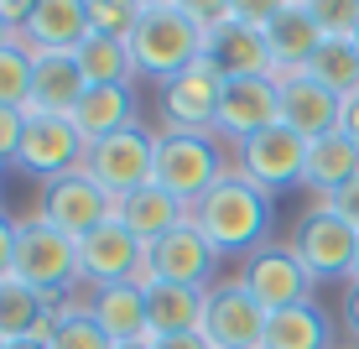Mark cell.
I'll use <instances>...</instances> for the list:
<instances>
[{
  "label": "cell",
  "instance_id": "cell-35",
  "mask_svg": "<svg viewBox=\"0 0 359 349\" xmlns=\"http://www.w3.org/2000/svg\"><path fill=\"white\" fill-rule=\"evenodd\" d=\"M21 131H27V110H0V172L16 162V152H21Z\"/></svg>",
  "mask_w": 359,
  "mask_h": 349
},
{
  "label": "cell",
  "instance_id": "cell-12",
  "mask_svg": "<svg viewBox=\"0 0 359 349\" xmlns=\"http://www.w3.org/2000/svg\"><path fill=\"white\" fill-rule=\"evenodd\" d=\"M219 99H224V79L208 63H193L156 84V110H162V131H214Z\"/></svg>",
  "mask_w": 359,
  "mask_h": 349
},
{
  "label": "cell",
  "instance_id": "cell-13",
  "mask_svg": "<svg viewBox=\"0 0 359 349\" xmlns=\"http://www.w3.org/2000/svg\"><path fill=\"white\" fill-rule=\"evenodd\" d=\"M281 120V89L276 79H224V99H219V120H214V136L229 146L250 141V136L271 131Z\"/></svg>",
  "mask_w": 359,
  "mask_h": 349
},
{
  "label": "cell",
  "instance_id": "cell-20",
  "mask_svg": "<svg viewBox=\"0 0 359 349\" xmlns=\"http://www.w3.org/2000/svg\"><path fill=\"white\" fill-rule=\"evenodd\" d=\"M73 126H79L83 141H104V136H120L130 126H141V99H135V84H99L79 99L73 110Z\"/></svg>",
  "mask_w": 359,
  "mask_h": 349
},
{
  "label": "cell",
  "instance_id": "cell-28",
  "mask_svg": "<svg viewBox=\"0 0 359 349\" xmlns=\"http://www.w3.org/2000/svg\"><path fill=\"white\" fill-rule=\"evenodd\" d=\"M79 68L83 79H89V89H99V84H135L141 73H135V58H130V42L126 37H104V32H89L79 42Z\"/></svg>",
  "mask_w": 359,
  "mask_h": 349
},
{
  "label": "cell",
  "instance_id": "cell-25",
  "mask_svg": "<svg viewBox=\"0 0 359 349\" xmlns=\"http://www.w3.org/2000/svg\"><path fill=\"white\" fill-rule=\"evenodd\" d=\"M53 318H57V303L47 292L27 287L21 277H0V334L6 339H36V334L47 339Z\"/></svg>",
  "mask_w": 359,
  "mask_h": 349
},
{
  "label": "cell",
  "instance_id": "cell-47",
  "mask_svg": "<svg viewBox=\"0 0 359 349\" xmlns=\"http://www.w3.org/2000/svg\"><path fill=\"white\" fill-rule=\"evenodd\" d=\"M0 349H11V339H6V334H0Z\"/></svg>",
  "mask_w": 359,
  "mask_h": 349
},
{
  "label": "cell",
  "instance_id": "cell-37",
  "mask_svg": "<svg viewBox=\"0 0 359 349\" xmlns=\"http://www.w3.org/2000/svg\"><path fill=\"white\" fill-rule=\"evenodd\" d=\"M177 11H188L198 27H219V21H229V0H177Z\"/></svg>",
  "mask_w": 359,
  "mask_h": 349
},
{
  "label": "cell",
  "instance_id": "cell-22",
  "mask_svg": "<svg viewBox=\"0 0 359 349\" xmlns=\"http://www.w3.org/2000/svg\"><path fill=\"white\" fill-rule=\"evenodd\" d=\"M115 219L126 224L141 245H156L162 235H172L182 219H188V204H182V198H172L162 183H146V188L115 198Z\"/></svg>",
  "mask_w": 359,
  "mask_h": 349
},
{
  "label": "cell",
  "instance_id": "cell-39",
  "mask_svg": "<svg viewBox=\"0 0 359 349\" xmlns=\"http://www.w3.org/2000/svg\"><path fill=\"white\" fill-rule=\"evenodd\" d=\"M36 6H42V0H0V21H6V27L21 37V27L32 21V11H36Z\"/></svg>",
  "mask_w": 359,
  "mask_h": 349
},
{
  "label": "cell",
  "instance_id": "cell-19",
  "mask_svg": "<svg viewBox=\"0 0 359 349\" xmlns=\"http://www.w3.org/2000/svg\"><path fill=\"white\" fill-rule=\"evenodd\" d=\"M83 94H89V79H83L79 58L73 53H36L27 115H73Z\"/></svg>",
  "mask_w": 359,
  "mask_h": 349
},
{
  "label": "cell",
  "instance_id": "cell-2",
  "mask_svg": "<svg viewBox=\"0 0 359 349\" xmlns=\"http://www.w3.org/2000/svg\"><path fill=\"white\" fill-rule=\"evenodd\" d=\"M229 162H234V152L214 131H156L151 183H162L172 198H182V204L193 209L198 198L229 172Z\"/></svg>",
  "mask_w": 359,
  "mask_h": 349
},
{
  "label": "cell",
  "instance_id": "cell-36",
  "mask_svg": "<svg viewBox=\"0 0 359 349\" xmlns=\"http://www.w3.org/2000/svg\"><path fill=\"white\" fill-rule=\"evenodd\" d=\"M16 240H21V219L0 209V277H16Z\"/></svg>",
  "mask_w": 359,
  "mask_h": 349
},
{
  "label": "cell",
  "instance_id": "cell-27",
  "mask_svg": "<svg viewBox=\"0 0 359 349\" xmlns=\"http://www.w3.org/2000/svg\"><path fill=\"white\" fill-rule=\"evenodd\" d=\"M261 349H333V323H328L323 308L307 297V303H297V308L266 313Z\"/></svg>",
  "mask_w": 359,
  "mask_h": 349
},
{
  "label": "cell",
  "instance_id": "cell-16",
  "mask_svg": "<svg viewBox=\"0 0 359 349\" xmlns=\"http://www.w3.org/2000/svg\"><path fill=\"white\" fill-rule=\"evenodd\" d=\"M151 251V245H141L135 235L109 214L99 230H89L79 240V266H83V292H94V287H109V282H130V271L141 266V256Z\"/></svg>",
  "mask_w": 359,
  "mask_h": 349
},
{
  "label": "cell",
  "instance_id": "cell-4",
  "mask_svg": "<svg viewBox=\"0 0 359 349\" xmlns=\"http://www.w3.org/2000/svg\"><path fill=\"white\" fill-rule=\"evenodd\" d=\"M16 277L47 292L53 303H73V292L83 287L79 266V240L63 230H53L47 219H21V240H16Z\"/></svg>",
  "mask_w": 359,
  "mask_h": 349
},
{
  "label": "cell",
  "instance_id": "cell-33",
  "mask_svg": "<svg viewBox=\"0 0 359 349\" xmlns=\"http://www.w3.org/2000/svg\"><path fill=\"white\" fill-rule=\"evenodd\" d=\"M307 11L323 27V37H354L359 32V0H307Z\"/></svg>",
  "mask_w": 359,
  "mask_h": 349
},
{
  "label": "cell",
  "instance_id": "cell-46",
  "mask_svg": "<svg viewBox=\"0 0 359 349\" xmlns=\"http://www.w3.org/2000/svg\"><path fill=\"white\" fill-rule=\"evenodd\" d=\"M349 282H359V251H354V266H349Z\"/></svg>",
  "mask_w": 359,
  "mask_h": 349
},
{
  "label": "cell",
  "instance_id": "cell-5",
  "mask_svg": "<svg viewBox=\"0 0 359 349\" xmlns=\"http://www.w3.org/2000/svg\"><path fill=\"white\" fill-rule=\"evenodd\" d=\"M292 256L307 266V277L313 282H349V266H354V251H359V230L349 219H339L328 204H307L302 214H297L292 235H287Z\"/></svg>",
  "mask_w": 359,
  "mask_h": 349
},
{
  "label": "cell",
  "instance_id": "cell-10",
  "mask_svg": "<svg viewBox=\"0 0 359 349\" xmlns=\"http://www.w3.org/2000/svg\"><path fill=\"white\" fill-rule=\"evenodd\" d=\"M89 162V141L79 136L73 115H27V131H21V152L16 167L32 172V178H63V172H79Z\"/></svg>",
  "mask_w": 359,
  "mask_h": 349
},
{
  "label": "cell",
  "instance_id": "cell-24",
  "mask_svg": "<svg viewBox=\"0 0 359 349\" xmlns=\"http://www.w3.org/2000/svg\"><path fill=\"white\" fill-rule=\"evenodd\" d=\"M318 42H323V27L313 21L307 0H287V11L266 27V47H271V58H276V73L307 68V58L318 53Z\"/></svg>",
  "mask_w": 359,
  "mask_h": 349
},
{
  "label": "cell",
  "instance_id": "cell-31",
  "mask_svg": "<svg viewBox=\"0 0 359 349\" xmlns=\"http://www.w3.org/2000/svg\"><path fill=\"white\" fill-rule=\"evenodd\" d=\"M32 68H36V53L21 42V37L0 47V110H27V99H32Z\"/></svg>",
  "mask_w": 359,
  "mask_h": 349
},
{
  "label": "cell",
  "instance_id": "cell-21",
  "mask_svg": "<svg viewBox=\"0 0 359 349\" xmlns=\"http://www.w3.org/2000/svg\"><path fill=\"white\" fill-rule=\"evenodd\" d=\"M89 6L83 0H42L32 11V21L21 27V42L32 53H79V42L89 37Z\"/></svg>",
  "mask_w": 359,
  "mask_h": 349
},
{
  "label": "cell",
  "instance_id": "cell-17",
  "mask_svg": "<svg viewBox=\"0 0 359 349\" xmlns=\"http://www.w3.org/2000/svg\"><path fill=\"white\" fill-rule=\"evenodd\" d=\"M276 89H281V126H292L302 141H318V136L339 131L344 99L333 94V89H323L307 68L276 73Z\"/></svg>",
  "mask_w": 359,
  "mask_h": 349
},
{
  "label": "cell",
  "instance_id": "cell-30",
  "mask_svg": "<svg viewBox=\"0 0 359 349\" xmlns=\"http://www.w3.org/2000/svg\"><path fill=\"white\" fill-rule=\"evenodd\" d=\"M47 344L53 349H115L109 334L89 318L83 303H57V318H53V329H47Z\"/></svg>",
  "mask_w": 359,
  "mask_h": 349
},
{
  "label": "cell",
  "instance_id": "cell-7",
  "mask_svg": "<svg viewBox=\"0 0 359 349\" xmlns=\"http://www.w3.org/2000/svg\"><path fill=\"white\" fill-rule=\"evenodd\" d=\"M151 167H156V131H146V126H130L120 136L94 141L89 162H83V172H89L109 198H126L135 188H146V183H151Z\"/></svg>",
  "mask_w": 359,
  "mask_h": 349
},
{
  "label": "cell",
  "instance_id": "cell-32",
  "mask_svg": "<svg viewBox=\"0 0 359 349\" xmlns=\"http://www.w3.org/2000/svg\"><path fill=\"white\" fill-rule=\"evenodd\" d=\"M83 6H89V27L104 37H130L135 21H141L135 0H83Z\"/></svg>",
  "mask_w": 359,
  "mask_h": 349
},
{
  "label": "cell",
  "instance_id": "cell-9",
  "mask_svg": "<svg viewBox=\"0 0 359 349\" xmlns=\"http://www.w3.org/2000/svg\"><path fill=\"white\" fill-rule=\"evenodd\" d=\"M203 339L214 349H261L266 308L245 292L240 277H219L203 297Z\"/></svg>",
  "mask_w": 359,
  "mask_h": 349
},
{
  "label": "cell",
  "instance_id": "cell-44",
  "mask_svg": "<svg viewBox=\"0 0 359 349\" xmlns=\"http://www.w3.org/2000/svg\"><path fill=\"white\" fill-rule=\"evenodd\" d=\"M141 11H162V6H177V0H135Z\"/></svg>",
  "mask_w": 359,
  "mask_h": 349
},
{
  "label": "cell",
  "instance_id": "cell-11",
  "mask_svg": "<svg viewBox=\"0 0 359 349\" xmlns=\"http://www.w3.org/2000/svg\"><path fill=\"white\" fill-rule=\"evenodd\" d=\"M234 277L245 282V292H250L266 313H281V308H297V303L313 297V277H307V266L292 256V245H261L255 256L240 261Z\"/></svg>",
  "mask_w": 359,
  "mask_h": 349
},
{
  "label": "cell",
  "instance_id": "cell-42",
  "mask_svg": "<svg viewBox=\"0 0 359 349\" xmlns=\"http://www.w3.org/2000/svg\"><path fill=\"white\" fill-rule=\"evenodd\" d=\"M339 131L349 136V141L359 146V94L354 99H344V115H339Z\"/></svg>",
  "mask_w": 359,
  "mask_h": 349
},
{
  "label": "cell",
  "instance_id": "cell-23",
  "mask_svg": "<svg viewBox=\"0 0 359 349\" xmlns=\"http://www.w3.org/2000/svg\"><path fill=\"white\" fill-rule=\"evenodd\" d=\"M359 178V146L349 141L344 131H328L318 141H307V172H302V188L328 198L339 188H349Z\"/></svg>",
  "mask_w": 359,
  "mask_h": 349
},
{
  "label": "cell",
  "instance_id": "cell-6",
  "mask_svg": "<svg viewBox=\"0 0 359 349\" xmlns=\"http://www.w3.org/2000/svg\"><path fill=\"white\" fill-rule=\"evenodd\" d=\"M234 167H240L261 193L276 198L281 188H302L307 141H302L292 126H281V120H276L271 131H261V136H250V141L234 146Z\"/></svg>",
  "mask_w": 359,
  "mask_h": 349
},
{
  "label": "cell",
  "instance_id": "cell-1",
  "mask_svg": "<svg viewBox=\"0 0 359 349\" xmlns=\"http://www.w3.org/2000/svg\"><path fill=\"white\" fill-rule=\"evenodd\" d=\"M188 219L203 230V240L219 251V261L255 256L261 245H271V193H261L234 162L224 178L188 209Z\"/></svg>",
  "mask_w": 359,
  "mask_h": 349
},
{
  "label": "cell",
  "instance_id": "cell-15",
  "mask_svg": "<svg viewBox=\"0 0 359 349\" xmlns=\"http://www.w3.org/2000/svg\"><path fill=\"white\" fill-rule=\"evenodd\" d=\"M151 266L156 277L172 282V287H198V292H208V287L219 282V251L203 240V230H198L193 219H182L172 235H162V240L151 245Z\"/></svg>",
  "mask_w": 359,
  "mask_h": 349
},
{
  "label": "cell",
  "instance_id": "cell-18",
  "mask_svg": "<svg viewBox=\"0 0 359 349\" xmlns=\"http://www.w3.org/2000/svg\"><path fill=\"white\" fill-rule=\"evenodd\" d=\"M83 308H89V318L109 334L115 349H130V344L151 339V329H146V292L130 287V282H109V287L83 292Z\"/></svg>",
  "mask_w": 359,
  "mask_h": 349
},
{
  "label": "cell",
  "instance_id": "cell-3",
  "mask_svg": "<svg viewBox=\"0 0 359 349\" xmlns=\"http://www.w3.org/2000/svg\"><path fill=\"white\" fill-rule=\"evenodd\" d=\"M130 42V58H135V73L151 84H167L172 73L203 63V27L177 6H162V11H141L135 32L126 37Z\"/></svg>",
  "mask_w": 359,
  "mask_h": 349
},
{
  "label": "cell",
  "instance_id": "cell-48",
  "mask_svg": "<svg viewBox=\"0 0 359 349\" xmlns=\"http://www.w3.org/2000/svg\"><path fill=\"white\" fill-rule=\"evenodd\" d=\"M130 349H146V339H141V344H130Z\"/></svg>",
  "mask_w": 359,
  "mask_h": 349
},
{
  "label": "cell",
  "instance_id": "cell-49",
  "mask_svg": "<svg viewBox=\"0 0 359 349\" xmlns=\"http://www.w3.org/2000/svg\"><path fill=\"white\" fill-rule=\"evenodd\" d=\"M354 37H359V32H354Z\"/></svg>",
  "mask_w": 359,
  "mask_h": 349
},
{
  "label": "cell",
  "instance_id": "cell-14",
  "mask_svg": "<svg viewBox=\"0 0 359 349\" xmlns=\"http://www.w3.org/2000/svg\"><path fill=\"white\" fill-rule=\"evenodd\" d=\"M203 63L219 79H276V58L266 47V32L245 27L234 16L203 32Z\"/></svg>",
  "mask_w": 359,
  "mask_h": 349
},
{
  "label": "cell",
  "instance_id": "cell-43",
  "mask_svg": "<svg viewBox=\"0 0 359 349\" xmlns=\"http://www.w3.org/2000/svg\"><path fill=\"white\" fill-rule=\"evenodd\" d=\"M11 349H53V344H47L42 334H36V339H11Z\"/></svg>",
  "mask_w": 359,
  "mask_h": 349
},
{
  "label": "cell",
  "instance_id": "cell-38",
  "mask_svg": "<svg viewBox=\"0 0 359 349\" xmlns=\"http://www.w3.org/2000/svg\"><path fill=\"white\" fill-rule=\"evenodd\" d=\"M318 204H328L339 219H349L354 230H359V178L349 183V188H339V193H328V198H318Z\"/></svg>",
  "mask_w": 359,
  "mask_h": 349
},
{
  "label": "cell",
  "instance_id": "cell-34",
  "mask_svg": "<svg viewBox=\"0 0 359 349\" xmlns=\"http://www.w3.org/2000/svg\"><path fill=\"white\" fill-rule=\"evenodd\" d=\"M281 11H287V0H229V16L245 21V27H255V32H266Z\"/></svg>",
  "mask_w": 359,
  "mask_h": 349
},
{
  "label": "cell",
  "instance_id": "cell-29",
  "mask_svg": "<svg viewBox=\"0 0 359 349\" xmlns=\"http://www.w3.org/2000/svg\"><path fill=\"white\" fill-rule=\"evenodd\" d=\"M307 73L339 99H354L359 94V37H323L318 53L307 58Z\"/></svg>",
  "mask_w": 359,
  "mask_h": 349
},
{
  "label": "cell",
  "instance_id": "cell-40",
  "mask_svg": "<svg viewBox=\"0 0 359 349\" xmlns=\"http://www.w3.org/2000/svg\"><path fill=\"white\" fill-rule=\"evenodd\" d=\"M146 349H214L203 334H167V339H146Z\"/></svg>",
  "mask_w": 359,
  "mask_h": 349
},
{
  "label": "cell",
  "instance_id": "cell-8",
  "mask_svg": "<svg viewBox=\"0 0 359 349\" xmlns=\"http://www.w3.org/2000/svg\"><path fill=\"white\" fill-rule=\"evenodd\" d=\"M109 214H115V198H109L89 172H63V178H47L42 193H36V219H47L53 230L83 240L89 230H99Z\"/></svg>",
  "mask_w": 359,
  "mask_h": 349
},
{
  "label": "cell",
  "instance_id": "cell-41",
  "mask_svg": "<svg viewBox=\"0 0 359 349\" xmlns=\"http://www.w3.org/2000/svg\"><path fill=\"white\" fill-rule=\"evenodd\" d=\"M344 323H349V334L359 339V282L344 287Z\"/></svg>",
  "mask_w": 359,
  "mask_h": 349
},
{
  "label": "cell",
  "instance_id": "cell-45",
  "mask_svg": "<svg viewBox=\"0 0 359 349\" xmlns=\"http://www.w3.org/2000/svg\"><path fill=\"white\" fill-rule=\"evenodd\" d=\"M6 42H16V32H11L6 21H0V47H6Z\"/></svg>",
  "mask_w": 359,
  "mask_h": 349
},
{
  "label": "cell",
  "instance_id": "cell-26",
  "mask_svg": "<svg viewBox=\"0 0 359 349\" xmlns=\"http://www.w3.org/2000/svg\"><path fill=\"white\" fill-rule=\"evenodd\" d=\"M203 297L198 287H172L156 282L146 292V329L151 339H167V334H203Z\"/></svg>",
  "mask_w": 359,
  "mask_h": 349
}]
</instances>
